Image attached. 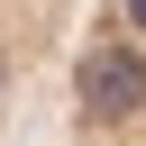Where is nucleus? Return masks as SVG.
<instances>
[{
    "label": "nucleus",
    "mask_w": 146,
    "mask_h": 146,
    "mask_svg": "<svg viewBox=\"0 0 146 146\" xmlns=\"http://www.w3.org/2000/svg\"><path fill=\"white\" fill-rule=\"evenodd\" d=\"M73 82H82V110H91V119H137V110H146V55L119 46V36L91 46Z\"/></svg>",
    "instance_id": "1"
},
{
    "label": "nucleus",
    "mask_w": 146,
    "mask_h": 146,
    "mask_svg": "<svg viewBox=\"0 0 146 146\" xmlns=\"http://www.w3.org/2000/svg\"><path fill=\"white\" fill-rule=\"evenodd\" d=\"M119 18H128V27H137V36H146V0H119Z\"/></svg>",
    "instance_id": "2"
},
{
    "label": "nucleus",
    "mask_w": 146,
    "mask_h": 146,
    "mask_svg": "<svg viewBox=\"0 0 146 146\" xmlns=\"http://www.w3.org/2000/svg\"><path fill=\"white\" fill-rule=\"evenodd\" d=\"M0 91H9V55H0Z\"/></svg>",
    "instance_id": "3"
}]
</instances>
